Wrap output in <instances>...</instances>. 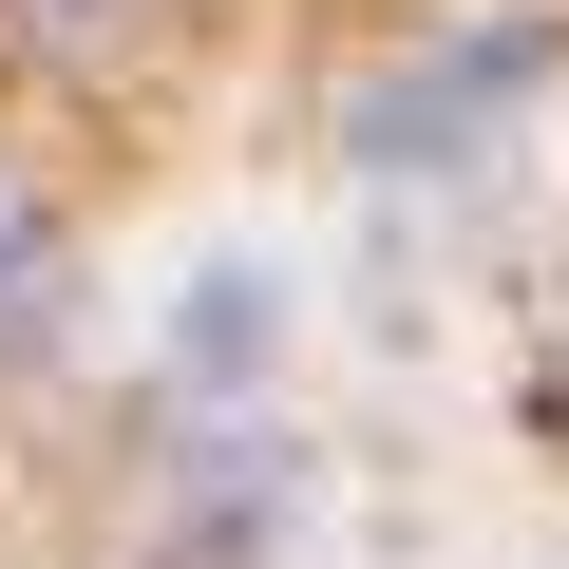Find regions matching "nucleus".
<instances>
[{
	"label": "nucleus",
	"instance_id": "4",
	"mask_svg": "<svg viewBox=\"0 0 569 569\" xmlns=\"http://www.w3.org/2000/svg\"><path fill=\"white\" fill-rule=\"evenodd\" d=\"M58 323V247H39V209H0V342H39Z\"/></svg>",
	"mask_w": 569,
	"mask_h": 569
},
{
	"label": "nucleus",
	"instance_id": "3",
	"mask_svg": "<svg viewBox=\"0 0 569 569\" xmlns=\"http://www.w3.org/2000/svg\"><path fill=\"white\" fill-rule=\"evenodd\" d=\"M171 361H190V380H247V361H266V284H247V266H228V284H190Z\"/></svg>",
	"mask_w": 569,
	"mask_h": 569
},
{
	"label": "nucleus",
	"instance_id": "2",
	"mask_svg": "<svg viewBox=\"0 0 569 569\" xmlns=\"http://www.w3.org/2000/svg\"><path fill=\"white\" fill-rule=\"evenodd\" d=\"M0 39L58 58V77H133V58L171 39V0H0Z\"/></svg>",
	"mask_w": 569,
	"mask_h": 569
},
{
	"label": "nucleus",
	"instance_id": "1",
	"mask_svg": "<svg viewBox=\"0 0 569 569\" xmlns=\"http://www.w3.org/2000/svg\"><path fill=\"white\" fill-rule=\"evenodd\" d=\"M550 58H569V20H456L437 58H399V77H361V114H342V152H361V171H456V152H475V133H493V114H512V96L550 77Z\"/></svg>",
	"mask_w": 569,
	"mask_h": 569
}]
</instances>
